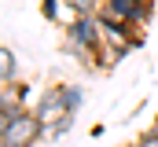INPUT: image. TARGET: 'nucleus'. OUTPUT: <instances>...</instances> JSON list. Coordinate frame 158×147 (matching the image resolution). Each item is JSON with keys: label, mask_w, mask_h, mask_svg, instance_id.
<instances>
[{"label": "nucleus", "mask_w": 158, "mask_h": 147, "mask_svg": "<svg viewBox=\"0 0 158 147\" xmlns=\"http://www.w3.org/2000/svg\"><path fill=\"white\" fill-rule=\"evenodd\" d=\"M63 37H66L63 52L77 55L81 63H88V66H96V55L107 48V33H103L99 15H74V19L66 22Z\"/></svg>", "instance_id": "f257e3e1"}, {"label": "nucleus", "mask_w": 158, "mask_h": 147, "mask_svg": "<svg viewBox=\"0 0 158 147\" xmlns=\"http://www.w3.org/2000/svg\"><path fill=\"white\" fill-rule=\"evenodd\" d=\"M44 132H48V129L40 125L37 114H33V110H22L15 121L0 125V147H33Z\"/></svg>", "instance_id": "f03ea898"}, {"label": "nucleus", "mask_w": 158, "mask_h": 147, "mask_svg": "<svg viewBox=\"0 0 158 147\" xmlns=\"http://www.w3.org/2000/svg\"><path fill=\"white\" fill-rule=\"evenodd\" d=\"M99 15H110L118 22H129L132 30H147L151 26V15H155V0H103Z\"/></svg>", "instance_id": "7ed1b4c3"}, {"label": "nucleus", "mask_w": 158, "mask_h": 147, "mask_svg": "<svg viewBox=\"0 0 158 147\" xmlns=\"http://www.w3.org/2000/svg\"><path fill=\"white\" fill-rule=\"evenodd\" d=\"M33 114L40 118V125L48 129V125H55L59 118H66V103H63V85H44V92L37 96V103H33Z\"/></svg>", "instance_id": "20e7f679"}, {"label": "nucleus", "mask_w": 158, "mask_h": 147, "mask_svg": "<svg viewBox=\"0 0 158 147\" xmlns=\"http://www.w3.org/2000/svg\"><path fill=\"white\" fill-rule=\"evenodd\" d=\"M22 110H26V99H22L19 85H0V125L15 121Z\"/></svg>", "instance_id": "39448f33"}, {"label": "nucleus", "mask_w": 158, "mask_h": 147, "mask_svg": "<svg viewBox=\"0 0 158 147\" xmlns=\"http://www.w3.org/2000/svg\"><path fill=\"white\" fill-rule=\"evenodd\" d=\"M0 85H19V59H15L11 44L0 48Z\"/></svg>", "instance_id": "423d86ee"}, {"label": "nucleus", "mask_w": 158, "mask_h": 147, "mask_svg": "<svg viewBox=\"0 0 158 147\" xmlns=\"http://www.w3.org/2000/svg\"><path fill=\"white\" fill-rule=\"evenodd\" d=\"M63 103H66V114L77 118L81 107H85V88L81 85H63Z\"/></svg>", "instance_id": "0eeeda50"}, {"label": "nucleus", "mask_w": 158, "mask_h": 147, "mask_svg": "<svg viewBox=\"0 0 158 147\" xmlns=\"http://www.w3.org/2000/svg\"><path fill=\"white\" fill-rule=\"evenodd\" d=\"M66 7H70L74 15H96V11L103 7V0H66Z\"/></svg>", "instance_id": "6e6552de"}, {"label": "nucleus", "mask_w": 158, "mask_h": 147, "mask_svg": "<svg viewBox=\"0 0 158 147\" xmlns=\"http://www.w3.org/2000/svg\"><path fill=\"white\" fill-rule=\"evenodd\" d=\"M70 129H74V114H66V118H59L55 125H48V136H52V140H59V136H66Z\"/></svg>", "instance_id": "1a4fd4ad"}, {"label": "nucleus", "mask_w": 158, "mask_h": 147, "mask_svg": "<svg viewBox=\"0 0 158 147\" xmlns=\"http://www.w3.org/2000/svg\"><path fill=\"white\" fill-rule=\"evenodd\" d=\"M66 0H40V15H44V22H59V7H63Z\"/></svg>", "instance_id": "9d476101"}, {"label": "nucleus", "mask_w": 158, "mask_h": 147, "mask_svg": "<svg viewBox=\"0 0 158 147\" xmlns=\"http://www.w3.org/2000/svg\"><path fill=\"white\" fill-rule=\"evenodd\" d=\"M129 147H158V121H155V129H147V132H140L136 140Z\"/></svg>", "instance_id": "9b49d317"}]
</instances>
